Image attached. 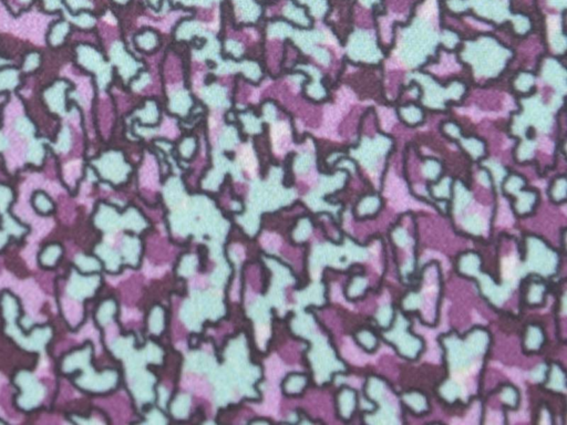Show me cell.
Here are the masks:
<instances>
[{"label": "cell", "mask_w": 567, "mask_h": 425, "mask_svg": "<svg viewBox=\"0 0 567 425\" xmlns=\"http://www.w3.org/2000/svg\"><path fill=\"white\" fill-rule=\"evenodd\" d=\"M14 382L19 389L16 403L20 410L30 412L38 409L47 397L46 386L27 370L19 371L14 379Z\"/></svg>", "instance_id": "1"}, {"label": "cell", "mask_w": 567, "mask_h": 425, "mask_svg": "<svg viewBox=\"0 0 567 425\" xmlns=\"http://www.w3.org/2000/svg\"><path fill=\"white\" fill-rule=\"evenodd\" d=\"M95 278V275H84L72 268L69 280L67 281L65 293L74 301L83 302L86 298L95 295L97 285H90V281Z\"/></svg>", "instance_id": "2"}, {"label": "cell", "mask_w": 567, "mask_h": 425, "mask_svg": "<svg viewBox=\"0 0 567 425\" xmlns=\"http://www.w3.org/2000/svg\"><path fill=\"white\" fill-rule=\"evenodd\" d=\"M69 87L67 81H57L45 92V100L49 108L58 113H64L66 108V92Z\"/></svg>", "instance_id": "3"}, {"label": "cell", "mask_w": 567, "mask_h": 425, "mask_svg": "<svg viewBox=\"0 0 567 425\" xmlns=\"http://www.w3.org/2000/svg\"><path fill=\"white\" fill-rule=\"evenodd\" d=\"M64 256V247L58 242H51L43 247L38 256L39 265L43 268H54Z\"/></svg>", "instance_id": "4"}, {"label": "cell", "mask_w": 567, "mask_h": 425, "mask_svg": "<svg viewBox=\"0 0 567 425\" xmlns=\"http://www.w3.org/2000/svg\"><path fill=\"white\" fill-rule=\"evenodd\" d=\"M356 339L359 346L365 349L367 352L376 351L379 347L378 336L368 328L360 329L356 332Z\"/></svg>", "instance_id": "5"}, {"label": "cell", "mask_w": 567, "mask_h": 425, "mask_svg": "<svg viewBox=\"0 0 567 425\" xmlns=\"http://www.w3.org/2000/svg\"><path fill=\"white\" fill-rule=\"evenodd\" d=\"M33 206L35 210L41 215H49L54 210V203L47 193L39 191L33 196Z\"/></svg>", "instance_id": "6"}, {"label": "cell", "mask_w": 567, "mask_h": 425, "mask_svg": "<svg viewBox=\"0 0 567 425\" xmlns=\"http://www.w3.org/2000/svg\"><path fill=\"white\" fill-rule=\"evenodd\" d=\"M69 31H70V26L69 23H67L66 21L55 23L49 35L50 45L52 47H58L62 45L65 39L67 38L68 34H69Z\"/></svg>", "instance_id": "7"}, {"label": "cell", "mask_w": 567, "mask_h": 425, "mask_svg": "<svg viewBox=\"0 0 567 425\" xmlns=\"http://www.w3.org/2000/svg\"><path fill=\"white\" fill-rule=\"evenodd\" d=\"M19 83V73L15 69H5L0 71V92L14 90Z\"/></svg>", "instance_id": "8"}, {"label": "cell", "mask_w": 567, "mask_h": 425, "mask_svg": "<svg viewBox=\"0 0 567 425\" xmlns=\"http://www.w3.org/2000/svg\"><path fill=\"white\" fill-rule=\"evenodd\" d=\"M97 260L92 257V256H88V255H79L78 257L74 259V268L78 271H80L81 274H84V275H89L90 272H92L95 270V268L91 267L93 264H95Z\"/></svg>", "instance_id": "9"}, {"label": "cell", "mask_w": 567, "mask_h": 425, "mask_svg": "<svg viewBox=\"0 0 567 425\" xmlns=\"http://www.w3.org/2000/svg\"><path fill=\"white\" fill-rule=\"evenodd\" d=\"M43 156H45V149H43L42 143L35 141L29 147L28 161L31 162V163L39 165L42 162Z\"/></svg>", "instance_id": "10"}, {"label": "cell", "mask_w": 567, "mask_h": 425, "mask_svg": "<svg viewBox=\"0 0 567 425\" xmlns=\"http://www.w3.org/2000/svg\"><path fill=\"white\" fill-rule=\"evenodd\" d=\"M14 199V193L7 186L0 185V211L7 210Z\"/></svg>", "instance_id": "11"}, {"label": "cell", "mask_w": 567, "mask_h": 425, "mask_svg": "<svg viewBox=\"0 0 567 425\" xmlns=\"http://www.w3.org/2000/svg\"><path fill=\"white\" fill-rule=\"evenodd\" d=\"M16 130L18 132H20L23 135H33L35 133V126L31 123L27 117H20L18 118L16 122Z\"/></svg>", "instance_id": "12"}, {"label": "cell", "mask_w": 567, "mask_h": 425, "mask_svg": "<svg viewBox=\"0 0 567 425\" xmlns=\"http://www.w3.org/2000/svg\"><path fill=\"white\" fill-rule=\"evenodd\" d=\"M40 65V55L37 52L29 53L23 62V71L24 72H31L36 70Z\"/></svg>", "instance_id": "13"}, {"label": "cell", "mask_w": 567, "mask_h": 425, "mask_svg": "<svg viewBox=\"0 0 567 425\" xmlns=\"http://www.w3.org/2000/svg\"><path fill=\"white\" fill-rule=\"evenodd\" d=\"M70 145H71V135H70L69 130L65 128V129H62L61 133H60L57 147H58L60 152H67L68 149L70 148Z\"/></svg>", "instance_id": "14"}, {"label": "cell", "mask_w": 567, "mask_h": 425, "mask_svg": "<svg viewBox=\"0 0 567 425\" xmlns=\"http://www.w3.org/2000/svg\"><path fill=\"white\" fill-rule=\"evenodd\" d=\"M45 2L48 10H55L60 5V0H45Z\"/></svg>", "instance_id": "15"}, {"label": "cell", "mask_w": 567, "mask_h": 425, "mask_svg": "<svg viewBox=\"0 0 567 425\" xmlns=\"http://www.w3.org/2000/svg\"><path fill=\"white\" fill-rule=\"evenodd\" d=\"M7 147V140H6V137L0 134V149H4Z\"/></svg>", "instance_id": "16"}]
</instances>
